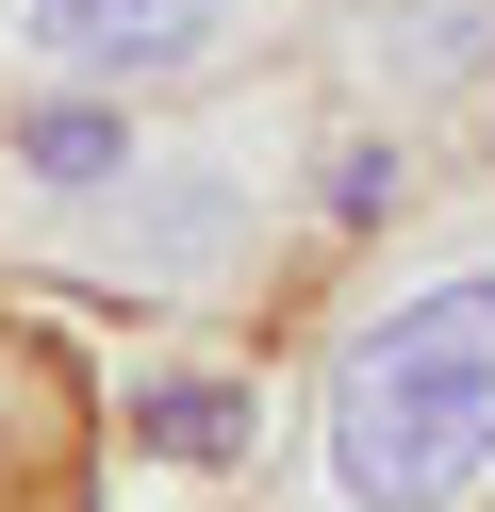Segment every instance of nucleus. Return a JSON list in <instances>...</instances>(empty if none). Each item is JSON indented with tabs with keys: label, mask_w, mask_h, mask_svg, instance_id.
<instances>
[{
	"label": "nucleus",
	"mask_w": 495,
	"mask_h": 512,
	"mask_svg": "<svg viewBox=\"0 0 495 512\" xmlns=\"http://www.w3.org/2000/svg\"><path fill=\"white\" fill-rule=\"evenodd\" d=\"M248 512H495V149L314 281Z\"/></svg>",
	"instance_id": "f257e3e1"
},
{
	"label": "nucleus",
	"mask_w": 495,
	"mask_h": 512,
	"mask_svg": "<svg viewBox=\"0 0 495 512\" xmlns=\"http://www.w3.org/2000/svg\"><path fill=\"white\" fill-rule=\"evenodd\" d=\"M0 265L83 298V314H248L264 331L281 298H314L330 281V83H314V50L215 83V100H165L149 149L83 215L17 232Z\"/></svg>",
	"instance_id": "f03ea898"
},
{
	"label": "nucleus",
	"mask_w": 495,
	"mask_h": 512,
	"mask_svg": "<svg viewBox=\"0 0 495 512\" xmlns=\"http://www.w3.org/2000/svg\"><path fill=\"white\" fill-rule=\"evenodd\" d=\"M314 50V0H0V83H116V100H215Z\"/></svg>",
	"instance_id": "7ed1b4c3"
},
{
	"label": "nucleus",
	"mask_w": 495,
	"mask_h": 512,
	"mask_svg": "<svg viewBox=\"0 0 495 512\" xmlns=\"http://www.w3.org/2000/svg\"><path fill=\"white\" fill-rule=\"evenodd\" d=\"M132 430H116V347L83 298L0 281V512H116Z\"/></svg>",
	"instance_id": "20e7f679"
},
{
	"label": "nucleus",
	"mask_w": 495,
	"mask_h": 512,
	"mask_svg": "<svg viewBox=\"0 0 495 512\" xmlns=\"http://www.w3.org/2000/svg\"><path fill=\"white\" fill-rule=\"evenodd\" d=\"M314 83L396 133L495 116V0H314Z\"/></svg>",
	"instance_id": "39448f33"
}]
</instances>
